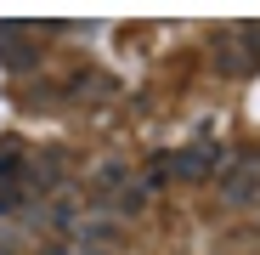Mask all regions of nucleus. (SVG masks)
Here are the masks:
<instances>
[{
	"label": "nucleus",
	"instance_id": "1",
	"mask_svg": "<svg viewBox=\"0 0 260 255\" xmlns=\"http://www.w3.org/2000/svg\"><path fill=\"white\" fill-rule=\"evenodd\" d=\"M34 57H40V51L23 40V29L0 23V63H6V68H34Z\"/></svg>",
	"mask_w": 260,
	"mask_h": 255
},
{
	"label": "nucleus",
	"instance_id": "2",
	"mask_svg": "<svg viewBox=\"0 0 260 255\" xmlns=\"http://www.w3.org/2000/svg\"><path fill=\"white\" fill-rule=\"evenodd\" d=\"M232 204H249V199H260V170L249 164V170H238V176H226V187H221Z\"/></svg>",
	"mask_w": 260,
	"mask_h": 255
},
{
	"label": "nucleus",
	"instance_id": "3",
	"mask_svg": "<svg viewBox=\"0 0 260 255\" xmlns=\"http://www.w3.org/2000/svg\"><path fill=\"white\" fill-rule=\"evenodd\" d=\"M209 159H215V148H192L176 170H181V176H204V170H209Z\"/></svg>",
	"mask_w": 260,
	"mask_h": 255
},
{
	"label": "nucleus",
	"instance_id": "4",
	"mask_svg": "<svg viewBox=\"0 0 260 255\" xmlns=\"http://www.w3.org/2000/svg\"><path fill=\"white\" fill-rule=\"evenodd\" d=\"M46 255H68V249H46Z\"/></svg>",
	"mask_w": 260,
	"mask_h": 255
}]
</instances>
